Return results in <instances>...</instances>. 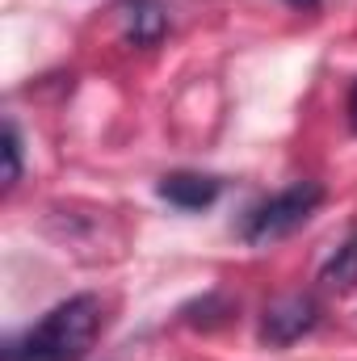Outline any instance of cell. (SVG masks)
I'll return each mask as SVG.
<instances>
[{
    "label": "cell",
    "instance_id": "6da1fadb",
    "mask_svg": "<svg viewBox=\"0 0 357 361\" xmlns=\"http://www.w3.org/2000/svg\"><path fill=\"white\" fill-rule=\"evenodd\" d=\"M105 328L101 294H72L55 302L21 336L4 341L0 361H85Z\"/></svg>",
    "mask_w": 357,
    "mask_h": 361
},
{
    "label": "cell",
    "instance_id": "7a4b0ae2",
    "mask_svg": "<svg viewBox=\"0 0 357 361\" xmlns=\"http://www.w3.org/2000/svg\"><path fill=\"white\" fill-rule=\"evenodd\" d=\"M324 197H328V189L320 180L303 177V180H294V185H286V189H277V193H269V197H261V202H253L231 231L248 248H265L273 240H286L298 227H307L311 214L324 206Z\"/></svg>",
    "mask_w": 357,
    "mask_h": 361
},
{
    "label": "cell",
    "instance_id": "3957f363",
    "mask_svg": "<svg viewBox=\"0 0 357 361\" xmlns=\"http://www.w3.org/2000/svg\"><path fill=\"white\" fill-rule=\"evenodd\" d=\"M320 315H324V307L315 294H282L261 311L257 341L265 349H290L294 341H303L320 328Z\"/></svg>",
    "mask_w": 357,
    "mask_h": 361
},
{
    "label": "cell",
    "instance_id": "277c9868",
    "mask_svg": "<svg viewBox=\"0 0 357 361\" xmlns=\"http://www.w3.org/2000/svg\"><path fill=\"white\" fill-rule=\"evenodd\" d=\"M227 180L214 177V173H193V169H177V173H164L156 180V197L169 202L181 214H198V210H210L219 197H223Z\"/></svg>",
    "mask_w": 357,
    "mask_h": 361
},
{
    "label": "cell",
    "instance_id": "5b68a950",
    "mask_svg": "<svg viewBox=\"0 0 357 361\" xmlns=\"http://www.w3.org/2000/svg\"><path fill=\"white\" fill-rule=\"evenodd\" d=\"M118 21H122L126 47H139V51L160 47L164 34H169V8H164V0H118Z\"/></svg>",
    "mask_w": 357,
    "mask_h": 361
},
{
    "label": "cell",
    "instance_id": "8992f818",
    "mask_svg": "<svg viewBox=\"0 0 357 361\" xmlns=\"http://www.w3.org/2000/svg\"><path fill=\"white\" fill-rule=\"evenodd\" d=\"M236 311H240V302H236L227 290H206V294H198V298L181 302V307H177V319L185 324V328L214 332V328L231 324V319H236Z\"/></svg>",
    "mask_w": 357,
    "mask_h": 361
},
{
    "label": "cell",
    "instance_id": "52a82bcc",
    "mask_svg": "<svg viewBox=\"0 0 357 361\" xmlns=\"http://www.w3.org/2000/svg\"><path fill=\"white\" fill-rule=\"evenodd\" d=\"M320 286H324V290H337V294L357 290V231H349V235L332 248V257L320 265Z\"/></svg>",
    "mask_w": 357,
    "mask_h": 361
},
{
    "label": "cell",
    "instance_id": "ba28073f",
    "mask_svg": "<svg viewBox=\"0 0 357 361\" xmlns=\"http://www.w3.org/2000/svg\"><path fill=\"white\" fill-rule=\"evenodd\" d=\"M25 143H21V130H17V122L13 118H4V126H0V156H4V193H13L17 189V180H21V169H25V152H21Z\"/></svg>",
    "mask_w": 357,
    "mask_h": 361
},
{
    "label": "cell",
    "instance_id": "9c48e42d",
    "mask_svg": "<svg viewBox=\"0 0 357 361\" xmlns=\"http://www.w3.org/2000/svg\"><path fill=\"white\" fill-rule=\"evenodd\" d=\"M345 114H349V130L357 135V85L349 89V105H345Z\"/></svg>",
    "mask_w": 357,
    "mask_h": 361
},
{
    "label": "cell",
    "instance_id": "30bf717a",
    "mask_svg": "<svg viewBox=\"0 0 357 361\" xmlns=\"http://www.w3.org/2000/svg\"><path fill=\"white\" fill-rule=\"evenodd\" d=\"M286 4H290V8H298V13H315L324 0H286Z\"/></svg>",
    "mask_w": 357,
    "mask_h": 361
}]
</instances>
